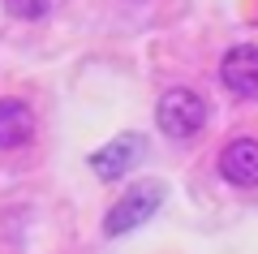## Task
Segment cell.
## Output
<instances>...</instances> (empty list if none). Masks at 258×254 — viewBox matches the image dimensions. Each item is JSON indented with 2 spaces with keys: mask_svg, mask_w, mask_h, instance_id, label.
<instances>
[{
  "mask_svg": "<svg viewBox=\"0 0 258 254\" xmlns=\"http://www.w3.org/2000/svg\"><path fill=\"white\" fill-rule=\"evenodd\" d=\"M47 9H52V0H5V13L18 22H39L47 18Z\"/></svg>",
  "mask_w": 258,
  "mask_h": 254,
  "instance_id": "cell-7",
  "label": "cell"
},
{
  "mask_svg": "<svg viewBox=\"0 0 258 254\" xmlns=\"http://www.w3.org/2000/svg\"><path fill=\"white\" fill-rule=\"evenodd\" d=\"M159 202H164V185H159V181L134 185V190H129L120 202H112V211L103 216V233H108V237L134 233L138 224H147V220L159 211Z\"/></svg>",
  "mask_w": 258,
  "mask_h": 254,
  "instance_id": "cell-2",
  "label": "cell"
},
{
  "mask_svg": "<svg viewBox=\"0 0 258 254\" xmlns=\"http://www.w3.org/2000/svg\"><path fill=\"white\" fill-rule=\"evenodd\" d=\"M220 78L232 95H258V43H237L224 52L220 61Z\"/></svg>",
  "mask_w": 258,
  "mask_h": 254,
  "instance_id": "cell-4",
  "label": "cell"
},
{
  "mask_svg": "<svg viewBox=\"0 0 258 254\" xmlns=\"http://www.w3.org/2000/svg\"><path fill=\"white\" fill-rule=\"evenodd\" d=\"M35 138V112L26 99H0V151H18Z\"/></svg>",
  "mask_w": 258,
  "mask_h": 254,
  "instance_id": "cell-6",
  "label": "cell"
},
{
  "mask_svg": "<svg viewBox=\"0 0 258 254\" xmlns=\"http://www.w3.org/2000/svg\"><path fill=\"white\" fill-rule=\"evenodd\" d=\"M142 151H147V146H142L138 134H120V138H112L108 146H99V151L91 155V168H95L99 181H116V177H125L129 168H138Z\"/></svg>",
  "mask_w": 258,
  "mask_h": 254,
  "instance_id": "cell-3",
  "label": "cell"
},
{
  "mask_svg": "<svg viewBox=\"0 0 258 254\" xmlns=\"http://www.w3.org/2000/svg\"><path fill=\"white\" fill-rule=\"evenodd\" d=\"M220 177L237 190L258 185V138H232L220 155Z\"/></svg>",
  "mask_w": 258,
  "mask_h": 254,
  "instance_id": "cell-5",
  "label": "cell"
},
{
  "mask_svg": "<svg viewBox=\"0 0 258 254\" xmlns=\"http://www.w3.org/2000/svg\"><path fill=\"white\" fill-rule=\"evenodd\" d=\"M155 121H159V129H164L168 138H176V142H181V138H194L207 125V99L198 91H189V86H172V91H164V99H159Z\"/></svg>",
  "mask_w": 258,
  "mask_h": 254,
  "instance_id": "cell-1",
  "label": "cell"
}]
</instances>
